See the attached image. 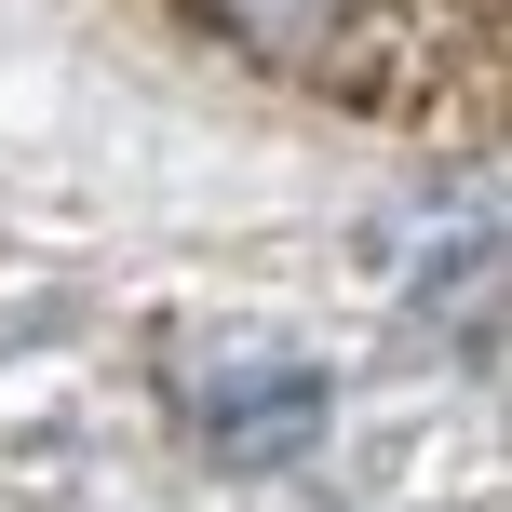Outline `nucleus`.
<instances>
[{
  "instance_id": "obj_2",
  "label": "nucleus",
  "mask_w": 512,
  "mask_h": 512,
  "mask_svg": "<svg viewBox=\"0 0 512 512\" xmlns=\"http://www.w3.org/2000/svg\"><path fill=\"white\" fill-rule=\"evenodd\" d=\"M189 14L216 27L230 54H270V68H310V54L337 41V14L351 0H189Z\"/></svg>"
},
{
  "instance_id": "obj_1",
  "label": "nucleus",
  "mask_w": 512,
  "mask_h": 512,
  "mask_svg": "<svg viewBox=\"0 0 512 512\" xmlns=\"http://www.w3.org/2000/svg\"><path fill=\"white\" fill-rule=\"evenodd\" d=\"M189 405H203V445H216V459H297V445L324 432V378H310V364H256V378L189 391Z\"/></svg>"
}]
</instances>
